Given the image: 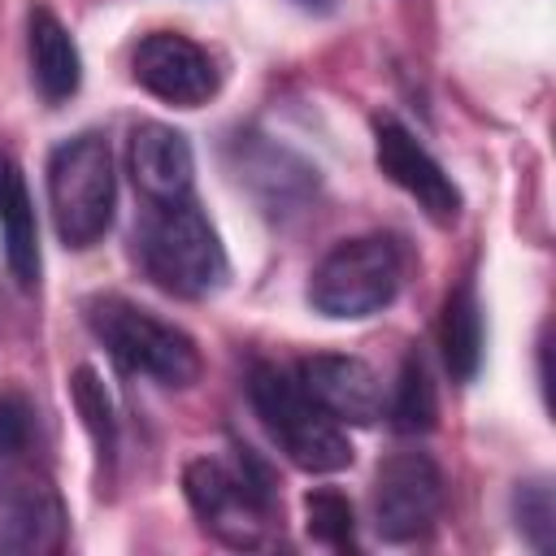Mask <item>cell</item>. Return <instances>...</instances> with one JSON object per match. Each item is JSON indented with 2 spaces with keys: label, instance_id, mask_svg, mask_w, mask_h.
<instances>
[{
  "label": "cell",
  "instance_id": "obj_12",
  "mask_svg": "<svg viewBox=\"0 0 556 556\" xmlns=\"http://www.w3.org/2000/svg\"><path fill=\"white\" fill-rule=\"evenodd\" d=\"M300 391L326 413L334 417L339 426H369L382 417V387H378V374L356 361V356H339V352H321V356H308L300 361V374H295Z\"/></svg>",
  "mask_w": 556,
  "mask_h": 556
},
{
  "label": "cell",
  "instance_id": "obj_14",
  "mask_svg": "<svg viewBox=\"0 0 556 556\" xmlns=\"http://www.w3.org/2000/svg\"><path fill=\"white\" fill-rule=\"evenodd\" d=\"M26 48H30V78L48 104H61L78 91L83 83V56L74 35L61 26L52 9H30L26 17Z\"/></svg>",
  "mask_w": 556,
  "mask_h": 556
},
{
  "label": "cell",
  "instance_id": "obj_11",
  "mask_svg": "<svg viewBox=\"0 0 556 556\" xmlns=\"http://www.w3.org/2000/svg\"><path fill=\"white\" fill-rule=\"evenodd\" d=\"M374 161L378 169L417 200V208L439 222V226H452L460 217V191L456 182L443 174V165L413 139L408 126H400L395 117H378L374 126Z\"/></svg>",
  "mask_w": 556,
  "mask_h": 556
},
{
  "label": "cell",
  "instance_id": "obj_15",
  "mask_svg": "<svg viewBox=\"0 0 556 556\" xmlns=\"http://www.w3.org/2000/svg\"><path fill=\"white\" fill-rule=\"evenodd\" d=\"M0 235H4V265H9V274L17 278V287H35L39 282L35 208H30L22 169L4 152H0Z\"/></svg>",
  "mask_w": 556,
  "mask_h": 556
},
{
  "label": "cell",
  "instance_id": "obj_18",
  "mask_svg": "<svg viewBox=\"0 0 556 556\" xmlns=\"http://www.w3.org/2000/svg\"><path fill=\"white\" fill-rule=\"evenodd\" d=\"M70 395H74V408H78V417H83L96 452L100 456H113L117 452V413H113V400H109L100 374L91 365H78L70 374Z\"/></svg>",
  "mask_w": 556,
  "mask_h": 556
},
{
  "label": "cell",
  "instance_id": "obj_6",
  "mask_svg": "<svg viewBox=\"0 0 556 556\" xmlns=\"http://www.w3.org/2000/svg\"><path fill=\"white\" fill-rule=\"evenodd\" d=\"M369 508H374V530L387 543L421 539L434 526L439 508H443V473H439V465L417 447L391 452L374 473Z\"/></svg>",
  "mask_w": 556,
  "mask_h": 556
},
{
  "label": "cell",
  "instance_id": "obj_17",
  "mask_svg": "<svg viewBox=\"0 0 556 556\" xmlns=\"http://www.w3.org/2000/svg\"><path fill=\"white\" fill-rule=\"evenodd\" d=\"M387 417L400 434H426L439 417V395H434V382H430V369L417 352L404 356L400 365V378H395V391H391V404H387Z\"/></svg>",
  "mask_w": 556,
  "mask_h": 556
},
{
  "label": "cell",
  "instance_id": "obj_16",
  "mask_svg": "<svg viewBox=\"0 0 556 556\" xmlns=\"http://www.w3.org/2000/svg\"><path fill=\"white\" fill-rule=\"evenodd\" d=\"M482 304L473 282H460L447 300H443V317H439V348H443V365L456 382H473L482 369Z\"/></svg>",
  "mask_w": 556,
  "mask_h": 556
},
{
  "label": "cell",
  "instance_id": "obj_8",
  "mask_svg": "<svg viewBox=\"0 0 556 556\" xmlns=\"http://www.w3.org/2000/svg\"><path fill=\"white\" fill-rule=\"evenodd\" d=\"M61 543H65V504L56 486L43 473L9 460L0 469V552L48 556Z\"/></svg>",
  "mask_w": 556,
  "mask_h": 556
},
{
  "label": "cell",
  "instance_id": "obj_10",
  "mask_svg": "<svg viewBox=\"0 0 556 556\" xmlns=\"http://www.w3.org/2000/svg\"><path fill=\"white\" fill-rule=\"evenodd\" d=\"M235 178L239 187L252 191V200L261 204V213L269 217H295L317 200V169L295 156L282 143H269L261 135H239L235 148Z\"/></svg>",
  "mask_w": 556,
  "mask_h": 556
},
{
  "label": "cell",
  "instance_id": "obj_1",
  "mask_svg": "<svg viewBox=\"0 0 556 556\" xmlns=\"http://www.w3.org/2000/svg\"><path fill=\"white\" fill-rule=\"evenodd\" d=\"M135 243H139L143 274L161 291L182 295V300H200V295L217 291L230 274L226 248L191 195L152 204L139 222Z\"/></svg>",
  "mask_w": 556,
  "mask_h": 556
},
{
  "label": "cell",
  "instance_id": "obj_2",
  "mask_svg": "<svg viewBox=\"0 0 556 556\" xmlns=\"http://www.w3.org/2000/svg\"><path fill=\"white\" fill-rule=\"evenodd\" d=\"M87 326L109 348V356L156 387H191L200 378V348L187 330L174 321L122 300V295H96L87 300Z\"/></svg>",
  "mask_w": 556,
  "mask_h": 556
},
{
  "label": "cell",
  "instance_id": "obj_21",
  "mask_svg": "<svg viewBox=\"0 0 556 556\" xmlns=\"http://www.w3.org/2000/svg\"><path fill=\"white\" fill-rule=\"evenodd\" d=\"M30 434H35V408L22 391H0V460H17L22 452H30Z\"/></svg>",
  "mask_w": 556,
  "mask_h": 556
},
{
  "label": "cell",
  "instance_id": "obj_9",
  "mask_svg": "<svg viewBox=\"0 0 556 556\" xmlns=\"http://www.w3.org/2000/svg\"><path fill=\"white\" fill-rule=\"evenodd\" d=\"M130 74L148 96H156L165 104H178V109H195L217 91L213 56L178 30L143 35L135 56H130Z\"/></svg>",
  "mask_w": 556,
  "mask_h": 556
},
{
  "label": "cell",
  "instance_id": "obj_4",
  "mask_svg": "<svg viewBox=\"0 0 556 556\" xmlns=\"http://www.w3.org/2000/svg\"><path fill=\"white\" fill-rule=\"evenodd\" d=\"M248 395L274 443L304 473H334L352 465V443L334 417H326L291 374L278 365H256L248 378Z\"/></svg>",
  "mask_w": 556,
  "mask_h": 556
},
{
  "label": "cell",
  "instance_id": "obj_22",
  "mask_svg": "<svg viewBox=\"0 0 556 556\" xmlns=\"http://www.w3.org/2000/svg\"><path fill=\"white\" fill-rule=\"evenodd\" d=\"M295 4H304V9H330L334 0H295Z\"/></svg>",
  "mask_w": 556,
  "mask_h": 556
},
{
  "label": "cell",
  "instance_id": "obj_3",
  "mask_svg": "<svg viewBox=\"0 0 556 556\" xmlns=\"http://www.w3.org/2000/svg\"><path fill=\"white\" fill-rule=\"evenodd\" d=\"M48 204L65 248H91L109 235L117 208V178L109 139L87 130L52 148L48 156Z\"/></svg>",
  "mask_w": 556,
  "mask_h": 556
},
{
  "label": "cell",
  "instance_id": "obj_19",
  "mask_svg": "<svg viewBox=\"0 0 556 556\" xmlns=\"http://www.w3.org/2000/svg\"><path fill=\"white\" fill-rule=\"evenodd\" d=\"M513 517H517V530L530 539L534 552H552L556 547V500H552V482L547 478L521 482L513 491Z\"/></svg>",
  "mask_w": 556,
  "mask_h": 556
},
{
  "label": "cell",
  "instance_id": "obj_7",
  "mask_svg": "<svg viewBox=\"0 0 556 556\" xmlns=\"http://www.w3.org/2000/svg\"><path fill=\"white\" fill-rule=\"evenodd\" d=\"M182 495L200 517V526L217 534L226 547H256L265 539V526H269L265 517L274 500L252 491L239 469H226L222 460L200 456L182 469Z\"/></svg>",
  "mask_w": 556,
  "mask_h": 556
},
{
  "label": "cell",
  "instance_id": "obj_13",
  "mask_svg": "<svg viewBox=\"0 0 556 556\" xmlns=\"http://www.w3.org/2000/svg\"><path fill=\"white\" fill-rule=\"evenodd\" d=\"M130 174H135V187L148 195V204L191 195L195 156L187 135L165 122H139L130 130Z\"/></svg>",
  "mask_w": 556,
  "mask_h": 556
},
{
  "label": "cell",
  "instance_id": "obj_20",
  "mask_svg": "<svg viewBox=\"0 0 556 556\" xmlns=\"http://www.w3.org/2000/svg\"><path fill=\"white\" fill-rule=\"evenodd\" d=\"M304 526L317 543L326 547H352V534H356V517H352V504L321 486V491H308L304 495Z\"/></svg>",
  "mask_w": 556,
  "mask_h": 556
},
{
  "label": "cell",
  "instance_id": "obj_5",
  "mask_svg": "<svg viewBox=\"0 0 556 556\" xmlns=\"http://www.w3.org/2000/svg\"><path fill=\"white\" fill-rule=\"evenodd\" d=\"M400 291V252L382 235L334 243L308 278V304L330 321L382 313Z\"/></svg>",
  "mask_w": 556,
  "mask_h": 556
}]
</instances>
